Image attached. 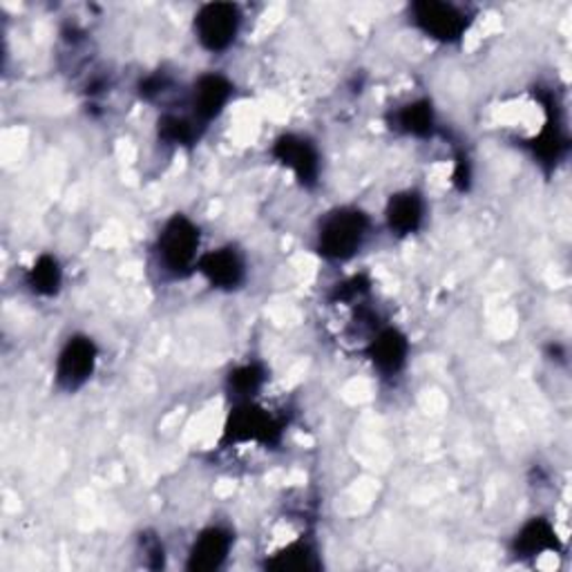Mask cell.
Here are the masks:
<instances>
[{"label": "cell", "instance_id": "obj_1", "mask_svg": "<svg viewBox=\"0 0 572 572\" xmlns=\"http://www.w3.org/2000/svg\"><path fill=\"white\" fill-rule=\"evenodd\" d=\"M369 218L358 209H340L325 218L318 233V251L327 259H349L362 246Z\"/></svg>", "mask_w": 572, "mask_h": 572}, {"label": "cell", "instance_id": "obj_2", "mask_svg": "<svg viewBox=\"0 0 572 572\" xmlns=\"http://www.w3.org/2000/svg\"><path fill=\"white\" fill-rule=\"evenodd\" d=\"M202 235L186 215H174L166 222L159 235V259L172 275H186L198 266Z\"/></svg>", "mask_w": 572, "mask_h": 572}, {"label": "cell", "instance_id": "obj_3", "mask_svg": "<svg viewBox=\"0 0 572 572\" xmlns=\"http://www.w3.org/2000/svg\"><path fill=\"white\" fill-rule=\"evenodd\" d=\"M282 436V423L268 414L264 407L248 403H237L224 430L229 443H259L275 445Z\"/></svg>", "mask_w": 572, "mask_h": 572}, {"label": "cell", "instance_id": "obj_4", "mask_svg": "<svg viewBox=\"0 0 572 572\" xmlns=\"http://www.w3.org/2000/svg\"><path fill=\"white\" fill-rule=\"evenodd\" d=\"M240 10L233 3H209L195 17V34L209 52H224L240 32Z\"/></svg>", "mask_w": 572, "mask_h": 572}, {"label": "cell", "instance_id": "obj_5", "mask_svg": "<svg viewBox=\"0 0 572 572\" xmlns=\"http://www.w3.org/2000/svg\"><path fill=\"white\" fill-rule=\"evenodd\" d=\"M97 345L87 336H74L67 340L56 360V385L65 392L83 388L97 367Z\"/></svg>", "mask_w": 572, "mask_h": 572}, {"label": "cell", "instance_id": "obj_6", "mask_svg": "<svg viewBox=\"0 0 572 572\" xmlns=\"http://www.w3.org/2000/svg\"><path fill=\"white\" fill-rule=\"evenodd\" d=\"M414 23L434 41L454 43L467 30V19L460 10L449 3H438V0H423L412 8Z\"/></svg>", "mask_w": 572, "mask_h": 572}, {"label": "cell", "instance_id": "obj_7", "mask_svg": "<svg viewBox=\"0 0 572 572\" xmlns=\"http://www.w3.org/2000/svg\"><path fill=\"white\" fill-rule=\"evenodd\" d=\"M273 155L282 166L294 170V174L303 186H314L318 181L320 155L311 141L296 135H284L275 141Z\"/></svg>", "mask_w": 572, "mask_h": 572}, {"label": "cell", "instance_id": "obj_8", "mask_svg": "<svg viewBox=\"0 0 572 572\" xmlns=\"http://www.w3.org/2000/svg\"><path fill=\"white\" fill-rule=\"evenodd\" d=\"M198 271L209 279L211 286L222 292L237 289L246 275L244 259L235 248H218L206 255H200Z\"/></svg>", "mask_w": 572, "mask_h": 572}, {"label": "cell", "instance_id": "obj_9", "mask_svg": "<svg viewBox=\"0 0 572 572\" xmlns=\"http://www.w3.org/2000/svg\"><path fill=\"white\" fill-rule=\"evenodd\" d=\"M233 537L224 528H206L190 548L186 568L193 572H213L224 565L231 554Z\"/></svg>", "mask_w": 572, "mask_h": 572}, {"label": "cell", "instance_id": "obj_10", "mask_svg": "<svg viewBox=\"0 0 572 572\" xmlns=\"http://www.w3.org/2000/svg\"><path fill=\"white\" fill-rule=\"evenodd\" d=\"M233 97V83L222 74H204L193 89V113L200 124H209L222 115Z\"/></svg>", "mask_w": 572, "mask_h": 572}, {"label": "cell", "instance_id": "obj_11", "mask_svg": "<svg viewBox=\"0 0 572 572\" xmlns=\"http://www.w3.org/2000/svg\"><path fill=\"white\" fill-rule=\"evenodd\" d=\"M367 353L380 373L396 375L407 362L410 342L399 329H383L373 336Z\"/></svg>", "mask_w": 572, "mask_h": 572}, {"label": "cell", "instance_id": "obj_12", "mask_svg": "<svg viewBox=\"0 0 572 572\" xmlns=\"http://www.w3.org/2000/svg\"><path fill=\"white\" fill-rule=\"evenodd\" d=\"M388 226L396 235H412L421 229L425 218V206L419 193H399L388 204Z\"/></svg>", "mask_w": 572, "mask_h": 572}, {"label": "cell", "instance_id": "obj_13", "mask_svg": "<svg viewBox=\"0 0 572 572\" xmlns=\"http://www.w3.org/2000/svg\"><path fill=\"white\" fill-rule=\"evenodd\" d=\"M559 548V539L554 528L545 519H532L528 521L519 534L515 537V552L517 557H541L545 552H552Z\"/></svg>", "mask_w": 572, "mask_h": 572}, {"label": "cell", "instance_id": "obj_14", "mask_svg": "<svg viewBox=\"0 0 572 572\" xmlns=\"http://www.w3.org/2000/svg\"><path fill=\"white\" fill-rule=\"evenodd\" d=\"M61 282H63V271H61V264L56 262V257H52V255H41L28 275V284L39 296L59 294Z\"/></svg>", "mask_w": 572, "mask_h": 572}, {"label": "cell", "instance_id": "obj_15", "mask_svg": "<svg viewBox=\"0 0 572 572\" xmlns=\"http://www.w3.org/2000/svg\"><path fill=\"white\" fill-rule=\"evenodd\" d=\"M266 371L259 364H244L231 371L229 375V392L235 403H248L264 385Z\"/></svg>", "mask_w": 572, "mask_h": 572}, {"label": "cell", "instance_id": "obj_16", "mask_svg": "<svg viewBox=\"0 0 572 572\" xmlns=\"http://www.w3.org/2000/svg\"><path fill=\"white\" fill-rule=\"evenodd\" d=\"M266 568H273V570H318L320 561H318L316 550L309 543L298 541V543H292V545H286L284 550H279L271 561H266Z\"/></svg>", "mask_w": 572, "mask_h": 572}, {"label": "cell", "instance_id": "obj_17", "mask_svg": "<svg viewBox=\"0 0 572 572\" xmlns=\"http://www.w3.org/2000/svg\"><path fill=\"white\" fill-rule=\"evenodd\" d=\"M399 130L412 137H430L434 130V110L430 102H414L396 115Z\"/></svg>", "mask_w": 572, "mask_h": 572}, {"label": "cell", "instance_id": "obj_18", "mask_svg": "<svg viewBox=\"0 0 572 572\" xmlns=\"http://www.w3.org/2000/svg\"><path fill=\"white\" fill-rule=\"evenodd\" d=\"M159 137L168 144H177V146H188L193 144L200 133H198V121H190L186 117H177V115H166L159 121Z\"/></svg>", "mask_w": 572, "mask_h": 572}]
</instances>
